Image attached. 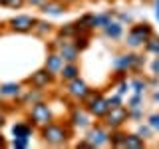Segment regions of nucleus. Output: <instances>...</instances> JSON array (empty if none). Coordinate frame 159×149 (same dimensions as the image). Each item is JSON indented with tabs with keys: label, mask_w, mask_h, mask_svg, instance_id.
Listing matches in <instances>:
<instances>
[{
	"label": "nucleus",
	"mask_w": 159,
	"mask_h": 149,
	"mask_svg": "<svg viewBox=\"0 0 159 149\" xmlns=\"http://www.w3.org/2000/svg\"><path fill=\"white\" fill-rule=\"evenodd\" d=\"M107 99V103H109V107H116V106H121V96H113V97H106Z\"/></svg>",
	"instance_id": "28"
},
{
	"label": "nucleus",
	"mask_w": 159,
	"mask_h": 149,
	"mask_svg": "<svg viewBox=\"0 0 159 149\" xmlns=\"http://www.w3.org/2000/svg\"><path fill=\"white\" fill-rule=\"evenodd\" d=\"M149 127H151L153 131H159V113L149 115Z\"/></svg>",
	"instance_id": "27"
},
{
	"label": "nucleus",
	"mask_w": 159,
	"mask_h": 149,
	"mask_svg": "<svg viewBox=\"0 0 159 149\" xmlns=\"http://www.w3.org/2000/svg\"><path fill=\"white\" fill-rule=\"evenodd\" d=\"M145 48H147V52L159 56V36H153L151 34V36L147 38V42H145Z\"/></svg>",
	"instance_id": "22"
},
{
	"label": "nucleus",
	"mask_w": 159,
	"mask_h": 149,
	"mask_svg": "<svg viewBox=\"0 0 159 149\" xmlns=\"http://www.w3.org/2000/svg\"><path fill=\"white\" fill-rule=\"evenodd\" d=\"M12 133H14V137H28L32 135V125L26 121H20V123H14L12 125Z\"/></svg>",
	"instance_id": "18"
},
{
	"label": "nucleus",
	"mask_w": 159,
	"mask_h": 149,
	"mask_svg": "<svg viewBox=\"0 0 159 149\" xmlns=\"http://www.w3.org/2000/svg\"><path fill=\"white\" fill-rule=\"evenodd\" d=\"M64 66V58L60 56V54L56 52H52V54H48V58H46V70L52 76H56V74H60V70H62Z\"/></svg>",
	"instance_id": "13"
},
{
	"label": "nucleus",
	"mask_w": 159,
	"mask_h": 149,
	"mask_svg": "<svg viewBox=\"0 0 159 149\" xmlns=\"http://www.w3.org/2000/svg\"><path fill=\"white\" fill-rule=\"evenodd\" d=\"M153 34V30L151 26H149L147 22H143V24H135V26L131 28V32L127 34V44L131 48H137V46H141L143 42H147V38Z\"/></svg>",
	"instance_id": "4"
},
{
	"label": "nucleus",
	"mask_w": 159,
	"mask_h": 149,
	"mask_svg": "<svg viewBox=\"0 0 159 149\" xmlns=\"http://www.w3.org/2000/svg\"><path fill=\"white\" fill-rule=\"evenodd\" d=\"M28 145H30L28 137H14L12 139V147H16V149H26Z\"/></svg>",
	"instance_id": "26"
},
{
	"label": "nucleus",
	"mask_w": 159,
	"mask_h": 149,
	"mask_svg": "<svg viewBox=\"0 0 159 149\" xmlns=\"http://www.w3.org/2000/svg\"><path fill=\"white\" fill-rule=\"evenodd\" d=\"M127 89H129V84L125 82V79H123V82L119 84V89H117V93H119V96H123V93H125Z\"/></svg>",
	"instance_id": "31"
},
{
	"label": "nucleus",
	"mask_w": 159,
	"mask_h": 149,
	"mask_svg": "<svg viewBox=\"0 0 159 149\" xmlns=\"http://www.w3.org/2000/svg\"><path fill=\"white\" fill-rule=\"evenodd\" d=\"M145 86H147V84L143 82V79H133V82H131V88H133V92H135L137 96H143V92H145Z\"/></svg>",
	"instance_id": "25"
},
{
	"label": "nucleus",
	"mask_w": 159,
	"mask_h": 149,
	"mask_svg": "<svg viewBox=\"0 0 159 149\" xmlns=\"http://www.w3.org/2000/svg\"><path fill=\"white\" fill-rule=\"evenodd\" d=\"M102 30H103V34H106L107 38H111V40H117V38L123 34V26H121V22H113V20H111V22H107Z\"/></svg>",
	"instance_id": "16"
},
{
	"label": "nucleus",
	"mask_w": 159,
	"mask_h": 149,
	"mask_svg": "<svg viewBox=\"0 0 159 149\" xmlns=\"http://www.w3.org/2000/svg\"><path fill=\"white\" fill-rule=\"evenodd\" d=\"M62 4H66V6H70V4H76V2H80V0H60Z\"/></svg>",
	"instance_id": "34"
},
{
	"label": "nucleus",
	"mask_w": 159,
	"mask_h": 149,
	"mask_svg": "<svg viewBox=\"0 0 159 149\" xmlns=\"http://www.w3.org/2000/svg\"><path fill=\"white\" fill-rule=\"evenodd\" d=\"M86 139L89 141L92 147H102V145H107V143H109V133L102 125H96V127L89 129V133H88Z\"/></svg>",
	"instance_id": "9"
},
{
	"label": "nucleus",
	"mask_w": 159,
	"mask_h": 149,
	"mask_svg": "<svg viewBox=\"0 0 159 149\" xmlns=\"http://www.w3.org/2000/svg\"><path fill=\"white\" fill-rule=\"evenodd\" d=\"M127 117H129V111H127V107H123V103L121 106H116V107H109L107 109V113L103 115L102 119L106 121V125L107 127H111V129H119L123 125V121H127Z\"/></svg>",
	"instance_id": "3"
},
{
	"label": "nucleus",
	"mask_w": 159,
	"mask_h": 149,
	"mask_svg": "<svg viewBox=\"0 0 159 149\" xmlns=\"http://www.w3.org/2000/svg\"><path fill=\"white\" fill-rule=\"evenodd\" d=\"M143 64V58H139L137 54H121L113 60V68L117 72H125V70H133V68H139Z\"/></svg>",
	"instance_id": "7"
},
{
	"label": "nucleus",
	"mask_w": 159,
	"mask_h": 149,
	"mask_svg": "<svg viewBox=\"0 0 159 149\" xmlns=\"http://www.w3.org/2000/svg\"><path fill=\"white\" fill-rule=\"evenodd\" d=\"M4 121H6V115H4V113H2V111H0V127H2V125H4Z\"/></svg>",
	"instance_id": "36"
},
{
	"label": "nucleus",
	"mask_w": 159,
	"mask_h": 149,
	"mask_svg": "<svg viewBox=\"0 0 159 149\" xmlns=\"http://www.w3.org/2000/svg\"><path fill=\"white\" fill-rule=\"evenodd\" d=\"M151 131H153V129L149 127V125H147V127H143V125H141V127H139V131H137V135L145 139V137H149V135H151Z\"/></svg>",
	"instance_id": "29"
},
{
	"label": "nucleus",
	"mask_w": 159,
	"mask_h": 149,
	"mask_svg": "<svg viewBox=\"0 0 159 149\" xmlns=\"http://www.w3.org/2000/svg\"><path fill=\"white\" fill-rule=\"evenodd\" d=\"M80 76V68L76 62H66L62 66V70H60V78L64 79V82H70V79L78 78Z\"/></svg>",
	"instance_id": "15"
},
{
	"label": "nucleus",
	"mask_w": 159,
	"mask_h": 149,
	"mask_svg": "<svg viewBox=\"0 0 159 149\" xmlns=\"http://www.w3.org/2000/svg\"><path fill=\"white\" fill-rule=\"evenodd\" d=\"M82 102L86 103L88 113H89V115H93V117H103V115L107 113V109H109L107 99L103 97L99 92H92V89H89V92H88V96L84 97Z\"/></svg>",
	"instance_id": "2"
},
{
	"label": "nucleus",
	"mask_w": 159,
	"mask_h": 149,
	"mask_svg": "<svg viewBox=\"0 0 159 149\" xmlns=\"http://www.w3.org/2000/svg\"><path fill=\"white\" fill-rule=\"evenodd\" d=\"M155 18L159 20V0H155Z\"/></svg>",
	"instance_id": "35"
},
{
	"label": "nucleus",
	"mask_w": 159,
	"mask_h": 149,
	"mask_svg": "<svg viewBox=\"0 0 159 149\" xmlns=\"http://www.w3.org/2000/svg\"><path fill=\"white\" fill-rule=\"evenodd\" d=\"M143 145H145V139L139 137L137 133H133V135H127V133H125L123 143H121V147H125V149H141Z\"/></svg>",
	"instance_id": "17"
},
{
	"label": "nucleus",
	"mask_w": 159,
	"mask_h": 149,
	"mask_svg": "<svg viewBox=\"0 0 159 149\" xmlns=\"http://www.w3.org/2000/svg\"><path fill=\"white\" fill-rule=\"evenodd\" d=\"M123 137H125V133H121V131H116V133H111V135H109V143H111L113 147H121V143H123Z\"/></svg>",
	"instance_id": "24"
},
{
	"label": "nucleus",
	"mask_w": 159,
	"mask_h": 149,
	"mask_svg": "<svg viewBox=\"0 0 159 149\" xmlns=\"http://www.w3.org/2000/svg\"><path fill=\"white\" fill-rule=\"evenodd\" d=\"M88 92H89L88 84L84 82V79H80V76L68 82V93H70L74 99H80V102H82V99L88 96Z\"/></svg>",
	"instance_id": "10"
},
{
	"label": "nucleus",
	"mask_w": 159,
	"mask_h": 149,
	"mask_svg": "<svg viewBox=\"0 0 159 149\" xmlns=\"http://www.w3.org/2000/svg\"><path fill=\"white\" fill-rule=\"evenodd\" d=\"M2 147H6V141H4V137H2V133H0V149Z\"/></svg>",
	"instance_id": "37"
},
{
	"label": "nucleus",
	"mask_w": 159,
	"mask_h": 149,
	"mask_svg": "<svg viewBox=\"0 0 159 149\" xmlns=\"http://www.w3.org/2000/svg\"><path fill=\"white\" fill-rule=\"evenodd\" d=\"M24 4H26V0H10L6 6H8V8H22Z\"/></svg>",
	"instance_id": "30"
},
{
	"label": "nucleus",
	"mask_w": 159,
	"mask_h": 149,
	"mask_svg": "<svg viewBox=\"0 0 159 149\" xmlns=\"http://www.w3.org/2000/svg\"><path fill=\"white\" fill-rule=\"evenodd\" d=\"M30 119H32V125L44 127L52 121V111H50V107L44 102H38V103H34L32 111H30Z\"/></svg>",
	"instance_id": "5"
},
{
	"label": "nucleus",
	"mask_w": 159,
	"mask_h": 149,
	"mask_svg": "<svg viewBox=\"0 0 159 149\" xmlns=\"http://www.w3.org/2000/svg\"><path fill=\"white\" fill-rule=\"evenodd\" d=\"M143 2H149V0H143Z\"/></svg>",
	"instance_id": "40"
},
{
	"label": "nucleus",
	"mask_w": 159,
	"mask_h": 149,
	"mask_svg": "<svg viewBox=\"0 0 159 149\" xmlns=\"http://www.w3.org/2000/svg\"><path fill=\"white\" fill-rule=\"evenodd\" d=\"M44 14H48V16H62L64 12H66V4H62L60 0H46V2L40 6Z\"/></svg>",
	"instance_id": "12"
},
{
	"label": "nucleus",
	"mask_w": 159,
	"mask_h": 149,
	"mask_svg": "<svg viewBox=\"0 0 159 149\" xmlns=\"http://www.w3.org/2000/svg\"><path fill=\"white\" fill-rule=\"evenodd\" d=\"M58 44H54V46L58 48V54L64 58V62H76L78 56H80V50L76 48V44L74 42H66V40H56Z\"/></svg>",
	"instance_id": "8"
},
{
	"label": "nucleus",
	"mask_w": 159,
	"mask_h": 149,
	"mask_svg": "<svg viewBox=\"0 0 159 149\" xmlns=\"http://www.w3.org/2000/svg\"><path fill=\"white\" fill-rule=\"evenodd\" d=\"M50 30H52V24H50V22H44V20H36V24H34V32L40 34V36L48 34Z\"/></svg>",
	"instance_id": "23"
},
{
	"label": "nucleus",
	"mask_w": 159,
	"mask_h": 149,
	"mask_svg": "<svg viewBox=\"0 0 159 149\" xmlns=\"http://www.w3.org/2000/svg\"><path fill=\"white\" fill-rule=\"evenodd\" d=\"M113 20V12H103V14H93V30L96 28H103L107 22H111Z\"/></svg>",
	"instance_id": "20"
},
{
	"label": "nucleus",
	"mask_w": 159,
	"mask_h": 149,
	"mask_svg": "<svg viewBox=\"0 0 159 149\" xmlns=\"http://www.w3.org/2000/svg\"><path fill=\"white\" fill-rule=\"evenodd\" d=\"M8 2H10V0H0V4H2V6H6Z\"/></svg>",
	"instance_id": "39"
},
{
	"label": "nucleus",
	"mask_w": 159,
	"mask_h": 149,
	"mask_svg": "<svg viewBox=\"0 0 159 149\" xmlns=\"http://www.w3.org/2000/svg\"><path fill=\"white\" fill-rule=\"evenodd\" d=\"M153 99H155V102H159V92H155V93H153Z\"/></svg>",
	"instance_id": "38"
},
{
	"label": "nucleus",
	"mask_w": 159,
	"mask_h": 149,
	"mask_svg": "<svg viewBox=\"0 0 159 149\" xmlns=\"http://www.w3.org/2000/svg\"><path fill=\"white\" fill-rule=\"evenodd\" d=\"M44 2H46V0H26V4H30V6H38V8L42 6Z\"/></svg>",
	"instance_id": "32"
},
{
	"label": "nucleus",
	"mask_w": 159,
	"mask_h": 149,
	"mask_svg": "<svg viewBox=\"0 0 159 149\" xmlns=\"http://www.w3.org/2000/svg\"><path fill=\"white\" fill-rule=\"evenodd\" d=\"M22 102L24 103H30V102H32V106H34V103H38V102H42V89H38V88L30 89L26 96L22 97Z\"/></svg>",
	"instance_id": "21"
},
{
	"label": "nucleus",
	"mask_w": 159,
	"mask_h": 149,
	"mask_svg": "<svg viewBox=\"0 0 159 149\" xmlns=\"http://www.w3.org/2000/svg\"><path fill=\"white\" fill-rule=\"evenodd\" d=\"M40 129H42L40 135H42L44 143H48V145H64L70 139V127L68 125H60V123L50 121L48 125H44Z\"/></svg>",
	"instance_id": "1"
},
{
	"label": "nucleus",
	"mask_w": 159,
	"mask_h": 149,
	"mask_svg": "<svg viewBox=\"0 0 159 149\" xmlns=\"http://www.w3.org/2000/svg\"><path fill=\"white\" fill-rule=\"evenodd\" d=\"M151 68H153V74H157L159 76V56L153 60V64H151Z\"/></svg>",
	"instance_id": "33"
},
{
	"label": "nucleus",
	"mask_w": 159,
	"mask_h": 149,
	"mask_svg": "<svg viewBox=\"0 0 159 149\" xmlns=\"http://www.w3.org/2000/svg\"><path fill=\"white\" fill-rule=\"evenodd\" d=\"M70 121H72V125H76V127H88V125H89V113H88V109L76 107V109L72 111Z\"/></svg>",
	"instance_id": "14"
},
{
	"label": "nucleus",
	"mask_w": 159,
	"mask_h": 149,
	"mask_svg": "<svg viewBox=\"0 0 159 149\" xmlns=\"http://www.w3.org/2000/svg\"><path fill=\"white\" fill-rule=\"evenodd\" d=\"M34 24H36V18L28 16V14H20V16H14L8 20V26L12 32H20V34H26L34 30Z\"/></svg>",
	"instance_id": "6"
},
{
	"label": "nucleus",
	"mask_w": 159,
	"mask_h": 149,
	"mask_svg": "<svg viewBox=\"0 0 159 149\" xmlns=\"http://www.w3.org/2000/svg\"><path fill=\"white\" fill-rule=\"evenodd\" d=\"M52 79H54V76L48 72L46 68H44V70H38L36 74H32V78H30L28 82H30V86H32V88L44 89V88H48V84H52Z\"/></svg>",
	"instance_id": "11"
},
{
	"label": "nucleus",
	"mask_w": 159,
	"mask_h": 149,
	"mask_svg": "<svg viewBox=\"0 0 159 149\" xmlns=\"http://www.w3.org/2000/svg\"><path fill=\"white\" fill-rule=\"evenodd\" d=\"M20 84H2L0 86V96H4V97H16L18 93H20Z\"/></svg>",
	"instance_id": "19"
}]
</instances>
